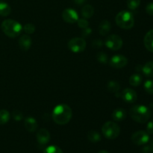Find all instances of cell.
Here are the masks:
<instances>
[{
  "mask_svg": "<svg viewBox=\"0 0 153 153\" xmlns=\"http://www.w3.org/2000/svg\"><path fill=\"white\" fill-rule=\"evenodd\" d=\"M73 115L72 109L68 105H58L52 111V119L58 125H65L70 121Z\"/></svg>",
  "mask_w": 153,
  "mask_h": 153,
  "instance_id": "cell-1",
  "label": "cell"
},
{
  "mask_svg": "<svg viewBox=\"0 0 153 153\" xmlns=\"http://www.w3.org/2000/svg\"><path fill=\"white\" fill-rule=\"evenodd\" d=\"M129 115L135 122L145 123L150 119L151 111L149 108L143 105H136L130 108Z\"/></svg>",
  "mask_w": 153,
  "mask_h": 153,
  "instance_id": "cell-2",
  "label": "cell"
},
{
  "mask_svg": "<svg viewBox=\"0 0 153 153\" xmlns=\"http://www.w3.org/2000/svg\"><path fill=\"white\" fill-rule=\"evenodd\" d=\"M1 28L5 35L12 38L19 36L22 31V25L13 19H5L3 21Z\"/></svg>",
  "mask_w": 153,
  "mask_h": 153,
  "instance_id": "cell-3",
  "label": "cell"
},
{
  "mask_svg": "<svg viewBox=\"0 0 153 153\" xmlns=\"http://www.w3.org/2000/svg\"><path fill=\"white\" fill-rule=\"evenodd\" d=\"M116 23L123 29H131L134 25V18L128 10H121L115 17Z\"/></svg>",
  "mask_w": 153,
  "mask_h": 153,
  "instance_id": "cell-4",
  "label": "cell"
},
{
  "mask_svg": "<svg viewBox=\"0 0 153 153\" xmlns=\"http://www.w3.org/2000/svg\"><path fill=\"white\" fill-rule=\"evenodd\" d=\"M102 132L106 138L113 140L117 138L120 133V128L115 123L108 121L103 124L102 127Z\"/></svg>",
  "mask_w": 153,
  "mask_h": 153,
  "instance_id": "cell-5",
  "label": "cell"
},
{
  "mask_svg": "<svg viewBox=\"0 0 153 153\" xmlns=\"http://www.w3.org/2000/svg\"><path fill=\"white\" fill-rule=\"evenodd\" d=\"M87 43L82 37H74L68 42V48L74 53H80L85 49Z\"/></svg>",
  "mask_w": 153,
  "mask_h": 153,
  "instance_id": "cell-6",
  "label": "cell"
},
{
  "mask_svg": "<svg viewBox=\"0 0 153 153\" xmlns=\"http://www.w3.org/2000/svg\"><path fill=\"white\" fill-rule=\"evenodd\" d=\"M122 38L119 35L117 34H110L106 37V40L105 41V44L111 50L116 51L121 49L123 46Z\"/></svg>",
  "mask_w": 153,
  "mask_h": 153,
  "instance_id": "cell-7",
  "label": "cell"
},
{
  "mask_svg": "<svg viewBox=\"0 0 153 153\" xmlns=\"http://www.w3.org/2000/svg\"><path fill=\"white\" fill-rule=\"evenodd\" d=\"M131 141L133 143L136 145H144L147 143L149 140V134H148L146 131H137L134 132V134L131 135Z\"/></svg>",
  "mask_w": 153,
  "mask_h": 153,
  "instance_id": "cell-8",
  "label": "cell"
},
{
  "mask_svg": "<svg viewBox=\"0 0 153 153\" xmlns=\"http://www.w3.org/2000/svg\"><path fill=\"white\" fill-rule=\"evenodd\" d=\"M128 64V59L126 56L122 55H114L109 61V64L114 68L120 69L126 67Z\"/></svg>",
  "mask_w": 153,
  "mask_h": 153,
  "instance_id": "cell-9",
  "label": "cell"
},
{
  "mask_svg": "<svg viewBox=\"0 0 153 153\" xmlns=\"http://www.w3.org/2000/svg\"><path fill=\"white\" fill-rule=\"evenodd\" d=\"M62 18L67 23L73 24L78 21L79 15H78V13L74 9L67 8L63 11Z\"/></svg>",
  "mask_w": 153,
  "mask_h": 153,
  "instance_id": "cell-10",
  "label": "cell"
},
{
  "mask_svg": "<svg viewBox=\"0 0 153 153\" xmlns=\"http://www.w3.org/2000/svg\"><path fill=\"white\" fill-rule=\"evenodd\" d=\"M121 97L125 102L128 103L135 102L137 99V93L131 88H126L121 93Z\"/></svg>",
  "mask_w": 153,
  "mask_h": 153,
  "instance_id": "cell-11",
  "label": "cell"
},
{
  "mask_svg": "<svg viewBox=\"0 0 153 153\" xmlns=\"http://www.w3.org/2000/svg\"><path fill=\"white\" fill-rule=\"evenodd\" d=\"M37 142L40 145H46L50 140V134L46 128H41L37 133Z\"/></svg>",
  "mask_w": 153,
  "mask_h": 153,
  "instance_id": "cell-12",
  "label": "cell"
},
{
  "mask_svg": "<svg viewBox=\"0 0 153 153\" xmlns=\"http://www.w3.org/2000/svg\"><path fill=\"white\" fill-rule=\"evenodd\" d=\"M31 43H32L31 38L28 34H23L22 36H21L18 41L19 48L23 51L28 50L31 48Z\"/></svg>",
  "mask_w": 153,
  "mask_h": 153,
  "instance_id": "cell-13",
  "label": "cell"
},
{
  "mask_svg": "<svg viewBox=\"0 0 153 153\" xmlns=\"http://www.w3.org/2000/svg\"><path fill=\"white\" fill-rule=\"evenodd\" d=\"M24 126H25V128H26L27 131H30V132H34L37 130V122L34 117H28L25 119L24 120Z\"/></svg>",
  "mask_w": 153,
  "mask_h": 153,
  "instance_id": "cell-14",
  "label": "cell"
},
{
  "mask_svg": "<svg viewBox=\"0 0 153 153\" xmlns=\"http://www.w3.org/2000/svg\"><path fill=\"white\" fill-rule=\"evenodd\" d=\"M143 43L146 49L150 52H153V29L149 30L145 35Z\"/></svg>",
  "mask_w": 153,
  "mask_h": 153,
  "instance_id": "cell-15",
  "label": "cell"
},
{
  "mask_svg": "<svg viewBox=\"0 0 153 153\" xmlns=\"http://www.w3.org/2000/svg\"><path fill=\"white\" fill-rule=\"evenodd\" d=\"M111 24L108 20H102L99 25V32L101 35H107L111 31Z\"/></svg>",
  "mask_w": 153,
  "mask_h": 153,
  "instance_id": "cell-16",
  "label": "cell"
},
{
  "mask_svg": "<svg viewBox=\"0 0 153 153\" xmlns=\"http://www.w3.org/2000/svg\"><path fill=\"white\" fill-rule=\"evenodd\" d=\"M111 117L114 121H122L126 117V111L123 108H117L114 111Z\"/></svg>",
  "mask_w": 153,
  "mask_h": 153,
  "instance_id": "cell-17",
  "label": "cell"
},
{
  "mask_svg": "<svg viewBox=\"0 0 153 153\" xmlns=\"http://www.w3.org/2000/svg\"><path fill=\"white\" fill-rule=\"evenodd\" d=\"M94 14V8L91 4H86L82 9V15L85 19H90Z\"/></svg>",
  "mask_w": 153,
  "mask_h": 153,
  "instance_id": "cell-18",
  "label": "cell"
},
{
  "mask_svg": "<svg viewBox=\"0 0 153 153\" xmlns=\"http://www.w3.org/2000/svg\"><path fill=\"white\" fill-rule=\"evenodd\" d=\"M142 72L146 77H153V61H149L146 63L142 67Z\"/></svg>",
  "mask_w": 153,
  "mask_h": 153,
  "instance_id": "cell-19",
  "label": "cell"
},
{
  "mask_svg": "<svg viewBox=\"0 0 153 153\" xmlns=\"http://www.w3.org/2000/svg\"><path fill=\"white\" fill-rule=\"evenodd\" d=\"M88 139L90 141L92 142V143H97V142L101 140L102 137L98 131H94V130H91L88 133Z\"/></svg>",
  "mask_w": 153,
  "mask_h": 153,
  "instance_id": "cell-20",
  "label": "cell"
},
{
  "mask_svg": "<svg viewBox=\"0 0 153 153\" xmlns=\"http://www.w3.org/2000/svg\"><path fill=\"white\" fill-rule=\"evenodd\" d=\"M10 12H11V8L9 4L4 1H0V16H7L10 14Z\"/></svg>",
  "mask_w": 153,
  "mask_h": 153,
  "instance_id": "cell-21",
  "label": "cell"
},
{
  "mask_svg": "<svg viewBox=\"0 0 153 153\" xmlns=\"http://www.w3.org/2000/svg\"><path fill=\"white\" fill-rule=\"evenodd\" d=\"M107 89L111 93L117 94V93H119L120 89V85L119 82H116V81H110L107 85Z\"/></svg>",
  "mask_w": 153,
  "mask_h": 153,
  "instance_id": "cell-22",
  "label": "cell"
},
{
  "mask_svg": "<svg viewBox=\"0 0 153 153\" xmlns=\"http://www.w3.org/2000/svg\"><path fill=\"white\" fill-rule=\"evenodd\" d=\"M143 78L140 74H133L129 78V84L133 87H137L142 83Z\"/></svg>",
  "mask_w": 153,
  "mask_h": 153,
  "instance_id": "cell-23",
  "label": "cell"
},
{
  "mask_svg": "<svg viewBox=\"0 0 153 153\" xmlns=\"http://www.w3.org/2000/svg\"><path fill=\"white\" fill-rule=\"evenodd\" d=\"M10 117V113L7 110H0V125H4L9 121Z\"/></svg>",
  "mask_w": 153,
  "mask_h": 153,
  "instance_id": "cell-24",
  "label": "cell"
},
{
  "mask_svg": "<svg viewBox=\"0 0 153 153\" xmlns=\"http://www.w3.org/2000/svg\"><path fill=\"white\" fill-rule=\"evenodd\" d=\"M140 0H127V6L131 10H136L140 6Z\"/></svg>",
  "mask_w": 153,
  "mask_h": 153,
  "instance_id": "cell-25",
  "label": "cell"
},
{
  "mask_svg": "<svg viewBox=\"0 0 153 153\" xmlns=\"http://www.w3.org/2000/svg\"><path fill=\"white\" fill-rule=\"evenodd\" d=\"M144 90L147 94L153 95V80H147L145 82L144 85Z\"/></svg>",
  "mask_w": 153,
  "mask_h": 153,
  "instance_id": "cell-26",
  "label": "cell"
},
{
  "mask_svg": "<svg viewBox=\"0 0 153 153\" xmlns=\"http://www.w3.org/2000/svg\"><path fill=\"white\" fill-rule=\"evenodd\" d=\"M97 58L100 63H102V64H107V63L108 62V55L103 52H99V53L97 55Z\"/></svg>",
  "mask_w": 153,
  "mask_h": 153,
  "instance_id": "cell-27",
  "label": "cell"
},
{
  "mask_svg": "<svg viewBox=\"0 0 153 153\" xmlns=\"http://www.w3.org/2000/svg\"><path fill=\"white\" fill-rule=\"evenodd\" d=\"M43 153H63V151L58 146H49L45 149Z\"/></svg>",
  "mask_w": 153,
  "mask_h": 153,
  "instance_id": "cell-28",
  "label": "cell"
},
{
  "mask_svg": "<svg viewBox=\"0 0 153 153\" xmlns=\"http://www.w3.org/2000/svg\"><path fill=\"white\" fill-rule=\"evenodd\" d=\"M22 29H23V31H25L26 34H33V33L34 32V31H35V26L31 23H27L24 25Z\"/></svg>",
  "mask_w": 153,
  "mask_h": 153,
  "instance_id": "cell-29",
  "label": "cell"
},
{
  "mask_svg": "<svg viewBox=\"0 0 153 153\" xmlns=\"http://www.w3.org/2000/svg\"><path fill=\"white\" fill-rule=\"evenodd\" d=\"M12 117H13V120L16 121H20L22 120V118H23V114L21 111H13V113H12Z\"/></svg>",
  "mask_w": 153,
  "mask_h": 153,
  "instance_id": "cell-30",
  "label": "cell"
},
{
  "mask_svg": "<svg viewBox=\"0 0 153 153\" xmlns=\"http://www.w3.org/2000/svg\"><path fill=\"white\" fill-rule=\"evenodd\" d=\"M78 22V25H79V27H80L81 28H82V29H84V28H87V27H89V22H88V21L86 19H78L77 21Z\"/></svg>",
  "mask_w": 153,
  "mask_h": 153,
  "instance_id": "cell-31",
  "label": "cell"
},
{
  "mask_svg": "<svg viewBox=\"0 0 153 153\" xmlns=\"http://www.w3.org/2000/svg\"><path fill=\"white\" fill-rule=\"evenodd\" d=\"M146 132L149 134H153V120L148 123L146 126Z\"/></svg>",
  "mask_w": 153,
  "mask_h": 153,
  "instance_id": "cell-32",
  "label": "cell"
},
{
  "mask_svg": "<svg viewBox=\"0 0 153 153\" xmlns=\"http://www.w3.org/2000/svg\"><path fill=\"white\" fill-rule=\"evenodd\" d=\"M146 12L149 16H153V2H150L146 5Z\"/></svg>",
  "mask_w": 153,
  "mask_h": 153,
  "instance_id": "cell-33",
  "label": "cell"
},
{
  "mask_svg": "<svg viewBox=\"0 0 153 153\" xmlns=\"http://www.w3.org/2000/svg\"><path fill=\"white\" fill-rule=\"evenodd\" d=\"M91 33H92V30H91V28H90V27H87V28H84V29L82 30V34L83 37H89V36L91 34Z\"/></svg>",
  "mask_w": 153,
  "mask_h": 153,
  "instance_id": "cell-34",
  "label": "cell"
},
{
  "mask_svg": "<svg viewBox=\"0 0 153 153\" xmlns=\"http://www.w3.org/2000/svg\"><path fill=\"white\" fill-rule=\"evenodd\" d=\"M93 46L95 48H100L104 45V43L102 42V40H96L93 42Z\"/></svg>",
  "mask_w": 153,
  "mask_h": 153,
  "instance_id": "cell-35",
  "label": "cell"
},
{
  "mask_svg": "<svg viewBox=\"0 0 153 153\" xmlns=\"http://www.w3.org/2000/svg\"><path fill=\"white\" fill-rule=\"evenodd\" d=\"M142 153H152V150L150 149V146H145L142 149Z\"/></svg>",
  "mask_w": 153,
  "mask_h": 153,
  "instance_id": "cell-36",
  "label": "cell"
},
{
  "mask_svg": "<svg viewBox=\"0 0 153 153\" xmlns=\"http://www.w3.org/2000/svg\"><path fill=\"white\" fill-rule=\"evenodd\" d=\"M73 1H74L76 4H79V5H82V4H83L86 1V0H73Z\"/></svg>",
  "mask_w": 153,
  "mask_h": 153,
  "instance_id": "cell-37",
  "label": "cell"
},
{
  "mask_svg": "<svg viewBox=\"0 0 153 153\" xmlns=\"http://www.w3.org/2000/svg\"><path fill=\"white\" fill-rule=\"evenodd\" d=\"M149 146H150V149L152 150V152L153 153V140H151L150 142V144H149Z\"/></svg>",
  "mask_w": 153,
  "mask_h": 153,
  "instance_id": "cell-38",
  "label": "cell"
},
{
  "mask_svg": "<svg viewBox=\"0 0 153 153\" xmlns=\"http://www.w3.org/2000/svg\"><path fill=\"white\" fill-rule=\"evenodd\" d=\"M98 153H109V152L106 150H101V151H100Z\"/></svg>",
  "mask_w": 153,
  "mask_h": 153,
  "instance_id": "cell-39",
  "label": "cell"
}]
</instances>
